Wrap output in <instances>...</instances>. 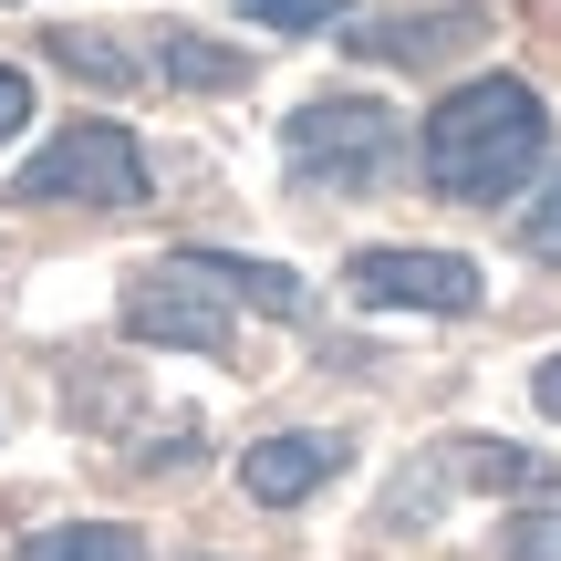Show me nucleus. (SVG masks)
I'll list each match as a JSON object with an SVG mask.
<instances>
[{
	"instance_id": "1",
	"label": "nucleus",
	"mask_w": 561,
	"mask_h": 561,
	"mask_svg": "<svg viewBox=\"0 0 561 561\" xmlns=\"http://www.w3.org/2000/svg\"><path fill=\"white\" fill-rule=\"evenodd\" d=\"M541 157H551V104L530 94L520 73H468V83H447L437 115H426V136H416V167H426V187H437L447 208L530 198Z\"/></svg>"
},
{
	"instance_id": "2",
	"label": "nucleus",
	"mask_w": 561,
	"mask_h": 561,
	"mask_svg": "<svg viewBox=\"0 0 561 561\" xmlns=\"http://www.w3.org/2000/svg\"><path fill=\"white\" fill-rule=\"evenodd\" d=\"M280 167L301 198H375L405 167V115L385 94H312L280 115Z\"/></svg>"
},
{
	"instance_id": "3",
	"label": "nucleus",
	"mask_w": 561,
	"mask_h": 561,
	"mask_svg": "<svg viewBox=\"0 0 561 561\" xmlns=\"http://www.w3.org/2000/svg\"><path fill=\"white\" fill-rule=\"evenodd\" d=\"M520 500V489H551L561 500V468L541 458V447H510V437H489V426H458V437H426L416 458L396 468V489H385V510H375V530H426L447 500Z\"/></svg>"
},
{
	"instance_id": "4",
	"label": "nucleus",
	"mask_w": 561,
	"mask_h": 561,
	"mask_svg": "<svg viewBox=\"0 0 561 561\" xmlns=\"http://www.w3.org/2000/svg\"><path fill=\"white\" fill-rule=\"evenodd\" d=\"M115 322H125V343H157V354H198V364L240 354V291L219 280L208 250H167V261H146L136 280H125Z\"/></svg>"
},
{
	"instance_id": "5",
	"label": "nucleus",
	"mask_w": 561,
	"mask_h": 561,
	"mask_svg": "<svg viewBox=\"0 0 561 561\" xmlns=\"http://www.w3.org/2000/svg\"><path fill=\"white\" fill-rule=\"evenodd\" d=\"M146 198H157V167H146L136 125L115 115H73L11 178V208H146Z\"/></svg>"
},
{
	"instance_id": "6",
	"label": "nucleus",
	"mask_w": 561,
	"mask_h": 561,
	"mask_svg": "<svg viewBox=\"0 0 561 561\" xmlns=\"http://www.w3.org/2000/svg\"><path fill=\"white\" fill-rule=\"evenodd\" d=\"M343 291L364 301V312H437V322H468L489 301V271L468 261V250H405V240H385V250H354L343 261Z\"/></svg>"
},
{
	"instance_id": "7",
	"label": "nucleus",
	"mask_w": 561,
	"mask_h": 561,
	"mask_svg": "<svg viewBox=\"0 0 561 561\" xmlns=\"http://www.w3.org/2000/svg\"><path fill=\"white\" fill-rule=\"evenodd\" d=\"M343 468H354V437H343V426H280V437L240 447V489L261 510H301L312 489H333Z\"/></svg>"
},
{
	"instance_id": "8",
	"label": "nucleus",
	"mask_w": 561,
	"mask_h": 561,
	"mask_svg": "<svg viewBox=\"0 0 561 561\" xmlns=\"http://www.w3.org/2000/svg\"><path fill=\"white\" fill-rule=\"evenodd\" d=\"M136 73L178 83V94H240L250 53H229V42H208V32H178V21H146L136 32Z\"/></svg>"
},
{
	"instance_id": "9",
	"label": "nucleus",
	"mask_w": 561,
	"mask_h": 561,
	"mask_svg": "<svg viewBox=\"0 0 561 561\" xmlns=\"http://www.w3.org/2000/svg\"><path fill=\"white\" fill-rule=\"evenodd\" d=\"M354 62H447L479 42V11H405V21H354V32H333Z\"/></svg>"
},
{
	"instance_id": "10",
	"label": "nucleus",
	"mask_w": 561,
	"mask_h": 561,
	"mask_svg": "<svg viewBox=\"0 0 561 561\" xmlns=\"http://www.w3.org/2000/svg\"><path fill=\"white\" fill-rule=\"evenodd\" d=\"M42 53L62 62L73 83H104V94H136V32H42Z\"/></svg>"
},
{
	"instance_id": "11",
	"label": "nucleus",
	"mask_w": 561,
	"mask_h": 561,
	"mask_svg": "<svg viewBox=\"0 0 561 561\" xmlns=\"http://www.w3.org/2000/svg\"><path fill=\"white\" fill-rule=\"evenodd\" d=\"M11 561H146V530L136 520H53V530H32Z\"/></svg>"
},
{
	"instance_id": "12",
	"label": "nucleus",
	"mask_w": 561,
	"mask_h": 561,
	"mask_svg": "<svg viewBox=\"0 0 561 561\" xmlns=\"http://www.w3.org/2000/svg\"><path fill=\"white\" fill-rule=\"evenodd\" d=\"M240 21H261V32H343L354 21V0H229Z\"/></svg>"
},
{
	"instance_id": "13",
	"label": "nucleus",
	"mask_w": 561,
	"mask_h": 561,
	"mask_svg": "<svg viewBox=\"0 0 561 561\" xmlns=\"http://www.w3.org/2000/svg\"><path fill=\"white\" fill-rule=\"evenodd\" d=\"M520 250H530V261H551V271H561V167H551L541 187H530V208H520Z\"/></svg>"
},
{
	"instance_id": "14",
	"label": "nucleus",
	"mask_w": 561,
	"mask_h": 561,
	"mask_svg": "<svg viewBox=\"0 0 561 561\" xmlns=\"http://www.w3.org/2000/svg\"><path fill=\"white\" fill-rule=\"evenodd\" d=\"M500 561H561V500H551V510H530V520H510Z\"/></svg>"
},
{
	"instance_id": "15",
	"label": "nucleus",
	"mask_w": 561,
	"mask_h": 561,
	"mask_svg": "<svg viewBox=\"0 0 561 561\" xmlns=\"http://www.w3.org/2000/svg\"><path fill=\"white\" fill-rule=\"evenodd\" d=\"M21 125H32V73H11V62H0V146H11Z\"/></svg>"
},
{
	"instance_id": "16",
	"label": "nucleus",
	"mask_w": 561,
	"mask_h": 561,
	"mask_svg": "<svg viewBox=\"0 0 561 561\" xmlns=\"http://www.w3.org/2000/svg\"><path fill=\"white\" fill-rule=\"evenodd\" d=\"M530 405H541V416H551V426H561V354H551V364H541V375H530Z\"/></svg>"
}]
</instances>
